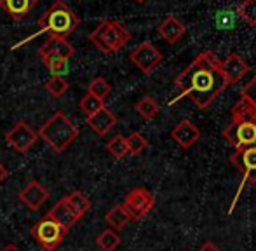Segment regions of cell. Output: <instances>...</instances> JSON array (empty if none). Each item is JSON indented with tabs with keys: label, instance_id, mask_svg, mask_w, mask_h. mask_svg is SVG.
Returning <instances> with one entry per match:
<instances>
[{
	"label": "cell",
	"instance_id": "32",
	"mask_svg": "<svg viewBox=\"0 0 256 251\" xmlns=\"http://www.w3.org/2000/svg\"><path fill=\"white\" fill-rule=\"evenodd\" d=\"M240 96H242L244 102H250L251 105L256 106V75L242 88V91H240Z\"/></svg>",
	"mask_w": 256,
	"mask_h": 251
},
{
	"label": "cell",
	"instance_id": "8",
	"mask_svg": "<svg viewBox=\"0 0 256 251\" xmlns=\"http://www.w3.org/2000/svg\"><path fill=\"white\" fill-rule=\"evenodd\" d=\"M37 140L38 134L24 120H18L6 134V142L20 154H26L37 143Z\"/></svg>",
	"mask_w": 256,
	"mask_h": 251
},
{
	"label": "cell",
	"instance_id": "1",
	"mask_svg": "<svg viewBox=\"0 0 256 251\" xmlns=\"http://www.w3.org/2000/svg\"><path fill=\"white\" fill-rule=\"evenodd\" d=\"M174 86L180 89V94L169 102L174 105L176 102L190 96L192 102L199 108H208L220 96V92L226 88V82L220 72V60L212 51H204L194 60L178 77L174 78Z\"/></svg>",
	"mask_w": 256,
	"mask_h": 251
},
{
	"label": "cell",
	"instance_id": "17",
	"mask_svg": "<svg viewBox=\"0 0 256 251\" xmlns=\"http://www.w3.org/2000/svg\"><path fill=\"white\" fill-rule=\"evenodd\" d=\"M0 6L6 9V12L10 16V20L21 21L37 6V0H0Z\"/></svg>",
	"mask_w": 256,
	"mask_h": 251
},
{
	"label": "cell",
	"instance_id": "3",
	"mask_svg": "<svg viewBox=\"0 0 256 251\" xmlns=\"http://www.w3.org/2000/svg\"><path fill=\"white\" fill-rule=\"evenodd\" d=\"M37 134L40 136L52 150L61 154L78 138L80 131H78L77 126L64 116V112L58 110L56 114H52V116L38 128Z\"/></svg>",
	"mask_w": 256,
	"mask_h": 251
},
{
	"label": "cell",
	"instance_id": "6",
	"mask_svg": "<svg viewBox=\"0 0 256 251\" xmlns=\"http://www.w3.org/2000/svg\"><path fill=\"white\" fill-rule=\"evenodd\" d=\"M68 230L49 216H44L32 227V238L44 250H56L64 241Z\"/></svg>",
	"mask_w": 256,
	"mask_h": 251
},
{
	"label": "cell",
	"instance_id": "28",
	"mask_svg": "<svg viewBox=\"0 0 256 251\" xmlns=\"http://www.w3.org/2000/svg\"><path fill=\"white\" fill-rule=\"evenodd\" d=\"M88 92L100 100H104L108 94L112 92V86L108 84L106 78L103 77H94L91 82H89V88H88Z\"/></svg>",
	"mask_w": 256,
	"mask_h": 251
},
{
	"label": "cell",
	"instance_id": "25",
	"mask_svg": "<svg viewBox=\"0 0 256 251\" xmlns=\"http://www.w3.org/2000/svg\"><path fill=\"white\" fill-rule=\"evenodd\" d=\"M103 106H104L103 100L96 98V96L89 94V92H86V94L80 98V102H78V108H80V112L86 116V119H88V117H91L92 114L100 112Z\"/></svg>",
	"mask_w": 256,
	"mask_h": 251
},
{
	"label": "cell",
	"instance_id": "9",
	"mask_svg": "<svg viewBox=\"0 0 256 251\" xmlns=\"http://www.w3.org/2000/svg\"><path fill=\"white\" fill-rule=\"evenodd\" d=\"M155 204V197L152 196V192L143 187H136L126 196L124 206L128 208V211L131 213V216L134 220L146 216L150 213V210Z\"/></svg>",
	"mask_w": 256,
	"mask_h": 251
},
{
	"label": "cell",
	"instance_id": "4",
	"mask_svg": "<svg viewBox=\"0 0 256 251\" xmlns=\"http://www.w3.org/2000/svg\"><path fill=\"white\" fill-rule=\"evenodd\" d=\"M89 40L103 54H114L131 40V32L118 21L104 20L91 32Z\"/></svg>",
	"mask_w": 256,
	"mask_h": 251
},
{
	"label": "cell",
	"instance_id": "12",
	"mask_svg": "<svg viewBox=\"0 0 256 251\" xmlns=\"http://www.w3.org/2000/svg\"><path fill=\"white\" fill-rule=\"evenodd\" d=\"M38 54H40V58H44V56H52V58H61V60H68V62H70L75 56V48L66 38L51 35L48 40L40 44Z\"/></svg>",
	"mask_w": 256,
	"mask_h": 251
},
{
	"label": "cell",
	"instance_id": "27",
	"mask_svg": "<svg viewBox=\"0 0 256 251\" xmlns=\"http://www.w3.org/2000/svg\"><path fill=\"white\" fill-rule=\"evenodd\" d=\"M42 62H44L46 66L49 68V72H51L52 77H63V75H66L68 68H70V62L68 60H61V58H52V56H44L42 58Z\"/></svg>",
	"mask_w": 256,
	"mask_h": 251
},
{
	"label": "cell",
	"instance_id": "18",
	"mask_svg": "<svg viewBox=\"0 0 256 251\" xmlns=\"http://www.w3.org/2000/svg\"><path fill=\"white\" fill-rule=\"evenodd\" d=\"M46 216H49V218H52L56 224H60L61 227H64L66 230H70L72 227H74L75 224L78 222V216L74 213V211L70 210V208L64 204V200L61 199V200H58L56 204L52 206V210L49 211Z\"/></svg>",
	"mask_w": 256,
	"mask_h": 251
},
{
	"label": "cell",
	"instance_id": "23",
	"mask_svg": "<svg viewBox=\"0 0 256 251\" xmlns=\"http://www.w3.org/2000/svg\"><path fill=\"white\" fill-rule=\"evenodd\" d=\"M134 108H136V112H138V116L145 120L155 119L157 114H158V110H160L158 108V103L155 102L152 96H143V98L134 105Z\"/></svg>",
	"mask_w": 256,
	"mask_h": 251
},
{
	"label": "cell",
	"instance_id": "29",
	"mask_svg": "<svg viewBox=\"0 0 256 251\" xmlns=\"http://www.w3.org/2000/svg\"><path fill=\"white\" fill-rule=\"evenodd\" d=\"M237 12H239L240 20L246 21L250 26L256 24V0H242L237 6Z\"/></svg>",
	"mask_w": 256,
	"mask_h": 251
},
{
	"label": "cell",
	"instance_id": "34",
	"mask_svg": "<svg viewBox=\"0 0 256 251\" xmlns=\"http://www.w3.org/2000/svg\"><path fill=\"white\" fill-rule=\"evenodd\" d=\"M7 176H9V170H7V168L4 166L2 162H0V184H2V182L6 180Z\"/></svg>",
	"mask_w": 256,
	"mask_h": 251
},
{
	"label": "cell",
	"instance_id": "16",
	"mask_svg": "<svg viewBox=\"0 0 256 251\" xmlns=\"http://www.w3.org/2000/svg\"><path fill=\"white\" fill-rule=\"evenodd\" d=\"M115 124H117V117H115V114L110 112L106 106H103L100 112H96V114H92L91 117H88V126L100 136L106 134Z\"/></svg>",
	"mask_w": 256,
	"mask_h": 251
},
{
	"label": "cell",
	"instance_id": "21",
	"mask_svg": "<svg viewBox=\"0 0 256 251\" xmlns=\"http://www.w3.org/2000/svg\"><path fill=\"white\" fill-rule=\"evenodd\" d=\"M237 21H239V12H237V7H225V9H220L214 14V24L218 30L222 32H230L237 26Z\"/></svg>",
	"mask_w": 256,
	"mask_h": 251
},
{
	"label": "cell",
	"instance_id": "35",
	"mask_svg": "<svg viewBox=\"0 0 256 251\" xmlns=\"http://www.w3.org/2000/svg\"><path fill=\"white\" fill-rule=\"evenodd\" d=\"M2 251H20V248H18L16 244H7Z\"/></svg>",
	"mask_w": 256,
	"mask_h": 251
},
{
	"label": "cell",
	"instance_id": "30",
	"mask_svg": "<svg viewBox=\"0 0 256 251\" xmlns=\"http://www.w3.org/2000/svg\"><path fill=\"white\" fill-rule=\"evenodd\" d=\"M126 143H128V150H129V154H131V156H140V154H142L143 150L148 146L146 138L138 131L131 132V134L126 138Z\"/></svg>",
	"mask_w": 256,
	"mask_h": 251
},
{
	"label": "cell",
	"instance_id": "31",
	"mask_svg": "<svg viewBox=\"0 0 256 251\" xmlns=\"http://www.w3.org/2000/svg\"><path fill=\"white\" fill-rule=\"evenodd\" d=\"M46 91L49 92L54 98H61L64 92L68 91V82L63 77H51L48 82L44 84Z\"/></svg>",
	"mask_w": 256,
	"mask_h": 251
},
{
	"label": "cell",
	"instance_id": "20",
	"mask_svg": "<svg viewBox=\"0 0 256 251\" xmlns=\"http://www.w3.org/2000/svg\"><path fill=\"white\" fill-rule=\"evenodd\" d=\"M63 200L78 218H82L91 210V200H89V197L86 196L84 192H80V190H74V192L66 194V196L63 197Z\"/></svg>",
	"mask_w": 256,
	"mask_h": 251
},
{
	"label": "cell",
	"instance_id": "10",
	"mask_svg": "<svg viewBox=\"0 0 256 251\" xmlns=\"http://www.w3.org/2000/svg\"><path fill=\"white\" fill-rule=\"evenodd\" d=\"M129 58H131V62L134 63L145 75L152 74L162 62L160 51L155 48L152 42H142V44L129 54Z\"/></svg>",
	"mask_w": 256,
	"mask_h": 251
},
{
	"label": "cell",
	"instance_id": "5",
	"mask_svg": "<svg viewBox=\"0 0 256 251\" xmlns=\"http://www.w3.org/2000/svg\"><path fill=\"white\" fill-rule=\"evenodd\" d=\"M230 162L240 171L242 174V182L240 187L237 190V196L234 199V202L230 204V213L236 208L237 200H239L242 190L246 188V185L256 184V146H244V148H236V152L230 156Z\"/></svg>",
	"mask_w": 256,
	"mask_h": 251
},
{
	"label": "cell",
	"instance_id": "13",
	"mask_svg": "<svg viewBox=\"0 0 256 251\" xmlns=\"http://www.w3.org/2000/svg\"><path fill=\"white\" fill-rule=\"evenodd\" d=\"M171 138L178 143L182 148H190L194 146L200 138V131L194 122L183 119L174 126V129L171 131Z\"/></svg>",
	"mask_w": 256,
	"mask_h": 251
},
{
	"label": "cell",
	"instance_id": "11",
	"mask_svg": "<svg viewBox=\"0 0 256 251\" xmlns=\"http://www.w3.org/2000/svg\"><path fill=\"white\" fill-rule=\"evenodd\" d=\"M220 72H222L226 86H230V84H237L250 72V66H248V63L239 54L232 52L225 60H220Z\"/></svg>",
	"mask_w": 256,
	"mask_h": 251
},
{
	"label": "cell",
	"instance_id": "14",
	"mask_svg": "<svg viewBox=\"0 0 256 251\" xmlns=\"http://www.w3.org/2000/svg\"><path fill=\"white\" fill-rule=\"evenodd\" d=\"M20 199L30 210L37 211L40 210V206L49 199V192L38 184L37 180H32L30 184H26V187L20 192Z\"/></svg>",
	"mask_w": 256,
	"mask_h": 251
},
{
	"label": "cell",
	"instance_id": "19",
	"mask_svg": "<svg viewBox=\"0 0 256 251\" xmlns=\"http://www.w3.org/2000/svg\"><path fill=\"white\" fill-rule=\"evenodd\" d=\"M131 220H132L131 213H129L124 204H115V206L104 214V222H106V224L110 225V228H114V230H122Z\"/></svg>",
	"mask_w": 256,
	"mask_h": 251
},
{
	"label": "cell",
	"instance_id": "22",
	"mask_svg": "<svg viewBox=\"0 0 256 251\" xmlns=\"http://www.w3.org/2000/svg\"><path fill=\"white\" fill-rule=\"evenodd\" d=\"M250 120H256V106L240 100L232 108V122H250Z\"/></svg>",
	"mask_w": 256,
	"mask_h": 251
},
{
	"label": "cell",
	"instance_id": "33",
	"mask_svg": "<svg viewBox=\"0 0 256 251\" xmlns=\"http://www.w3.org/2000/svg\"><path fill=\"white\" fill-rule=\"evenodd\" d=\"M197 251H222V250H220L216 244H212V242H206V244L200 246V248L197 250Z\"/></svg>",
	"mask_w": 256,
	"mask_h": 251
},
{
	"label": "cell",
	"instance_id": "15",
	"mask_svg": "<svg viewBox=\"0 0 256 251\" xmlns=\"http://www.w3.org/2000/svg\"><path fill=\"white\" fill-rule=\"evenodd\" d=\"M185 30H186L185 24L176 16H168L157 28L158 35H160L168 44H176V42L185 35Z\"/></svg>",
	"mask_w": 256,
	"mask_h": 251
},
{
	"label": "cell",
	"instance_id": "26",
	"mask_svg": "<svg viewBox=\"0 0 256 251\" xmlns=\"http://www.w3.org/2000/svg\"><path fill=\"white\" fill-rule=\"evenodd\" d=\"M106 150L110 152V156L114 157V159H117V160L124 159V157L129 154L128 143H126V136L115 134L114 138H112L110 142L106 143Z\"/></svg>",
	"mask_w": 256,
	"mask_h": 251
},
{
	"label": "cell",
	"instance_id": "7",
	"mask_svg": "<svg viewBox=\"0 0 256 251\" xmlns=\"http://www.w3.org/2000/svg\"><path fill=\"white\" fill-rule=\"evenodd\" d=\"M223 138L236 148L256 146V120L250 122H230L223 131Z\"/></svg>",
	"mask_w": 256,
	"mask_h": 251
},
{
	"label": "cell",
	"instance_id": "36",
	"mask_svg": "<svg viewBox=\"0 0 256 251\" xmlns=\"http://www.w3.org/2000/svg\"><path fill=\"white\" fill-rule=\"evenodd\" d=\"M136 2H138V4H143V2H146V0H136Z\"/></svg>",
	"mask_w": 256,
	"mask_h": 251
},
{
	"label": "cell",
	"instance_id": "2",
	"mask_svg": "<svg viewBox=\"0 0 256 251\" xmlns=\"http://www.w3.org/2000/svg\"><path fill=\"white\" fill-rule=\"evenodd\" d=\"M78 24H80V20L72 10V7L66 2H63V0H56L38 18V32L34 37H38L42 34H49V37L54 35V37L66 38L68 35H72L77 30Z\"/></svg>",
	"mask_w": 256,
	"mask_h": 251
},
{
	"label": "cell",
	"instance_id": "24",
	"mask_svg": "<svg viewBox=\"0 0 256 251\" xmlns=\"http://www.w3.org/2000/svg\"><path fill=\"white\" fill-rule=\"evenodd\" d=\"M120 242H122L120 236H118L117 230H114V228H106V230H103L102 234L96 238V244L100 246L102 251H115L120 246Z\"/></svg>",
	"mask_w": 256,
	"mask_h": 251
}]
</instances>
